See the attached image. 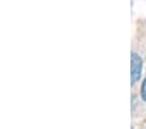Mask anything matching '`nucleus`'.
<instances>
[{"label": "nucleus", "instance_id": "nucleus-1", "mask_svg": "<svg viewBox=\"0 0 146 129\" xmlns=\"http://www.w3.org/2000/svg\"><path fill=\"white\" fill-rule=\"evenodd\" d=\"M141 72H142V59L140 55H137L136 52H132L131 59V76H132V85L137 82L141 77Z\"/></svg>", "mask_w": 146, "mask_h": 129}, {"label": "nucleus", "instance_id": "nucleus-2", "mask_svg": "<svg viewBox=\"0 0 146 129\" xmlns=\"http://www.w3.org/2000/svg\"><path fill=\"white\" fill-rule=\"evenodd\" d=\"M141 97H142V99L146 102V78L142 83V87H141Z\"/></svg>", "mask_w": 146, "mask_h": 129}]
</instances>
